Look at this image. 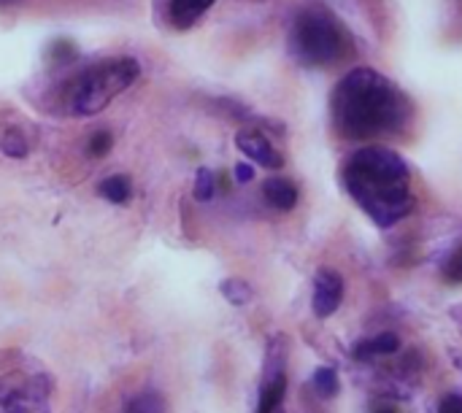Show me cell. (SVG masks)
Returning <instances> with one entry per match:
<instances>
[{
  "label": "cell",
  "mask_w": 462,
  "mask_h": 413,
  "mask_svg": "<svg viewBox=\"0 0 462 413\" xmlns=\"http://www.w3.org/2000/svg\"><path fill=\"white\" fill-rule=\"evenodd\" d=\"M333 127L346 141H374L401 133L414 106L409 95L374 68H357L346 73L333 89L330 100Z\"/></svg>",
  "instance_id": "obj_1"
},
{
  "label": "cell",
  "mask_w": 462,
  "mask_h": 413,
  "mask_svg": "<svg viewBox=\"0 0 462 413\" xmlns=\"http://www.w3.org/2000/svg\"><path fill=\"white\" fill-rule=\"evenodd\" d=\"M344 184L379 227H393L414 206L409 165L387 146L357 149L344 165Z\"/></svg>",
  "instance_id": "obj_2"
},
{
  "label": "cell",
  "mask_w": 462,
  "mask_h": 413,
  "mask_svg": "<svg viewBox=\"0 0 462 413\" xmlns=\"http://www.w3.org/2000/svg\"><path fill=\"white\" fill-rule=\"evenodd\" d=\"M290 46L303 65L325 68L344 60L352 41L344 24L330 11H325L322 5H309L295 16Z\"/></svg>",
  "instance_id": "obj_3"
},
{
  "label": "cell",
  "mask_w": 462,
  "mask_h": 413,
  "mask_svg": "<svg viewBox=\"0 0 462 413\" xmlns=\"http://www.w3.org/2000/svg\"><path fill=\"white\" fill-rule=\"evenodd\" d=\"M141 68L130 57H116L92 65L70 84V108L79 116H92L103 111L119 92H125L135 78Z\"/></svg>",
  "instance_id": "obj_4"
},
{
  "label": "cell",
  "mask_w": 462,
  "mask_h": 413,
  "mask_svg": "<svg viewBox=\"0 0 462 413\" xmlns=\"http://www.w3.org/2000/svg\"><path fill=\"white\" fill-rule=\"evenodd\" d=\"M51 381L46 373H5L0 376V413H51Z\"/></svg>",
  "instance_id": "obj_5"
},
{
  "label": "cell",
  "mask_w": 462,
  "mask_h": 413,
  "mask_svg": "<svg viewBox=\"0 0 462 413\" xmlns=\"http://www.w3.org/2000/svg\"><path fill=\"white\" fill-rule=\"evenodd\" d=\"M341 300H344V279L336 271L322 268L314 279V300H311L314 314L319 319H328L338 311Z\"/></svg>",
  "instance_id": "obj_6"
},
{
  "label": "cell",
  "mask_w": 462,
  "mask_h": 413,
  "mask_svg": "<svg viewBox=\"0 0 462 413\" xmlns=\"http://www.w3.org/2000/svg\"><path fill=\"white\" fill-rule=\"evenodd\" d=\"M236 143H238V149L244 151V157H249V160H254L257 165H263V168H282V154L271 146V141L263 135V133H257V130H246V133H241L238 138H236Z\"/></svg>",
  "instance_id": "obj_7"
},
{
  "label": "cell",
  "mask_w": 462,
  "mask_h": 413,
  "mask_svg": "<svg viewBox=\"0 0 462 413\" xmlns=\"http://www.w3.org/2000/svg\"><path fill=\"white\" fill-rule=\"evenodd\" d=\"M287 392V376L284 368H265V381L260 390V406L257 413H273L279 408L282 398Z\"/></svg>",
  "instance_id": "obj_8"
},
{
  "label": "cell",
  "mask_w": 462,
  "mask_h": 413,
  "mask_svg": "<svg viewBox=\"0 0 462 413\" xmlns=\"http://www.w3.org/2000/svg\"><path fill=\"white\" fill-rule=\"evenodd\" d=\"M214 0H168V19L179 30H189L208 8Z\"/></svg>",
  "instance_id": "obj_9"
},
{
  "label": "cell",
  "mask_w": 462,
  "mask_h": 413,
  "mask_svg": "<svg viewBox=\"0 0 462 413\" xmlns=\"http://www.w3.org/2000/svg\"><path fill=\"white\" fill-rule=\"evenodd\" d=\"M263 192H265V200L273 208H279V211H292L295 203H298V189L287 179H268L265 187H263Z\"/></svg>",
  "instance_id": "obj_10"
},
{
  "label": "cell",
  "mask_w": 462,
  "mask_h": 413,
  "mask_svg": "<svg viewBox=\"0 0 462 413\" xmlns=\"http://www.w3.org/2000/svg\"><path fill=\"white\" fill-rule=\"evenodd\" d=\"M398 346H401L398 335H393V333H382L379 338H374V341H365V344L355 346V357H371V354H395V352H398Z\"/></svg>",
  "instance_id": "obj_11"
},
{
  "label": "cell",
  "mask_w": 462,
  "mask_h": 413,
  "mask_svg": "<svg viewBox=\"0 0 462 413\" xmlns=\"http://www.w3.org/2000/svg\"><path fill=\"white\" fill-rule=\"evenodd\" d=\"M125 413H165V400L157 392H141L125 403Z\"/></svg>",
  "instance_id": "obj_12"
},
{
  "label": "cell",
  "mask_w": 462,
  "mask_h": 413,
  "mask_svg": "<svg viewBox=\"0 0 462 413\" xmlns=\"http://www.w3.org/2000/svg\"><path fill=\"white\" fill-rule=\"evenodd\" d=\"M100 195L106 197V200H111V203H127V197H130V179H125V176H108L103 184H100Z\"/></svg>",
  "instance_id": "obj_13"
},
{
  "label": "cell",
  "mask_w": 462,
  "mask_h": 413,
  "mask_svg": "<svg viewBox=\"0 0 462 413\" xmlns=\"http://www.w3.org/2000/svg\"><path fill=\"white\" fill-rule=\"evenodd\" d=\"M314 387L322 398H333L338 392V373L333 368H317L314 371Z\"/></svg>",
  "instance_id": "obj_14"
},
{
  "label": "cell",
  "mask_w": 462,
  "mask_h": 413,
  "mask_svg": "<svg viewBox=\"0 0 462 413\" xmlns=\"http://www.w3.org/2000/svg\"><path fill=\"white\" fill-rule=\"evenodd\" d=\"M222 295H225L233 306H244V303H249L252 289H249V284H246V281L227 279V281H222Z\"/></svg>",
  "instance_id": "obj_15"
},
{
  "label": "cell",
  "mask_w": 462,
  "mask_h": 413,
  "mask_svg": "<svg viewBox=\"0 0 462 413\" xmlns=\"http://www.w3.org/2000/svg\"><path fill=\"white\" fill-rule=\"evenodd\" d=\"M0 146H3V151H5L8 157H22V154L27 151L24 135H22V133H16V130L5 133V135L0 138Z\"/></svg>",
  "instance_id": "obj_16"
},
{
  "label": "cell",
  "mask_w": 462,
  "mask_h": 413,
  "mask_svg": "<svg viewBox=\"0 0 462 413\" xmlns=\"http://www.w3.org/2000/svg\"><path fill=\"white\" fill-rule=\"evenodd\" d=\"M195 197L198 200H211L214 197V176L211 170H198V179H195Z\"/></svg>",
  "instance_id": "obj_17"
},
{
  "label": "cell",
  "mask_w": 462,
  "mask_h": 413,
  "mask_svg": "<svg viewBox=\"0 0 462 413\" xmlns=\"http://www.w3.org/2000/svg\"><path fill=\"white\" fill-rule=\"evenodd\" d=\"M444 273H447V279H449V281H462V246L455 252V254H452V260L447 262Z\"/></svg>",
  "instance_id": "obj_18"
},
{
  "label": "cell",
  "mask_w": 462,
  "mask_h": 413,
  "mask_svg": "<svg viewBox=\"0 0 462 413\" xmlns=\"http://www.w3.org/2000/svg\"><path fill=\"white\" fill-rule=\"evenodd\" d=\"M111 149V135L108 133H97V135H92V141H89V151L92 154H106Z\"/></svg>",
  "instance_id": "obj_19"
},
{
  "label": "cell",
  "mask_w": 462,
  "mask_h": 413,
  "mask_svg": "<svg viewBox=\"0 0 462 413\" xmlns=\"http://www.w3.org/2000/svg\"><path fill=\"white\" fill-rule=\"evenodd\" d=\"M439 413H462V398H460V395H447V398H441Z\"/></svg>",
  "instance_id": "obj_20"
},
{
  "label": "cell",
  "mask_w": 462,
  "mask_h": 413,
  "mask_svg": "<svg viewBox=\"0 0 462 413\" xmlns=\"http://www.w3.org/2000/svg\"><path fill=\"white\" fill-rule=\"evenodd\" d=\"M236 179H238L241 184H246V181H252V179H254V170H252L246 162H238V165H236Z\"/></svg>",
  "instance_id": "obj_21"
},
{
  "label": "cell",
  "mask_w": 462,
  "mask_h": 413,
  "mask_svg": "<svg viewBox=\"0 0 462 413\" xmlns=\"http://www.w3.org/2000/svg\"><path fill=\"white\" fill-rule=\"evenodd\" d=\"M11 3H16V0H0V5H11Z\"/></svg>",
  "instance_id": "obj_22"
}]
</instances>
